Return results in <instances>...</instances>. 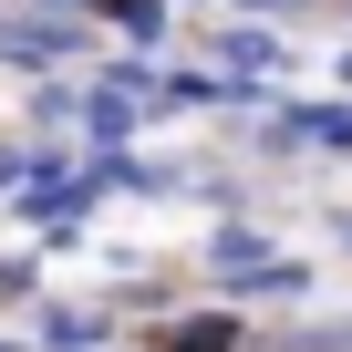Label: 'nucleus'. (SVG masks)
Listing matches in <instances>:
<instances>
[{
	"label": "nucleus",
	"instance_id": "obj_1",
	"mask_svg": "<svg viewBox=\"0 0 352 352\" xmlns=\"http://www.w3.org/2000/svg\"><path fill=\"white\" fill-rule=\"evenodd\" d=\"M208 52H218L239 83H270V73H280V32H259V21H218V32H208Z\"/></svg>",
	"mask_w": 352,
	"mask_h": 352
},
{
	"label": "nucleus",
	"instance_id": "obj_2",
	"mask_svg": "<svg viewBox=\"0 0 352 352\" xmlns=\"http://www.w3.org/2000/svg\"><path fill=\"white\" fill-rule=\"evenodd\" d=\"M249 331H239V311H176V331H166V352H239Z\"/></svg>",
	"mask_w": 352,
	"mask_h": 352
},
{
	"label": "nucleus",
	"instance_id": "obj_3",
	"mask_svg": "<svg viewBox=\"0 0 352 352\" xmlns=\"http://www.w3.org/2000/svg\"><path fill=\"white\" fill-rule=\"evenodd\" d=\"M114 321L104 311H42V352H104Z\"/></svg>",
	"mask_w": 352,
	"mask_h": 352
},
{
	"label": "nucleus",
	"instance_id": "obj_4",
	"mask_svg": "<svg viewBox=\"0 0 352 352\" xmlns=\"http://www.w3.org/2000/svg\"><path fill=\"white\" fill-rule=\"evenodd\" d=\"M94 21H114L135 52H155L166 42V0H94Z\"/></svg>",
	"mask_w": 352,
	"mask_h": 352
},
{
	"label": "nucleus",
	"instance_id": "obj_5",
	"mask_svg": "<svg viewBox=\"0 0 352 352\" xmlns=\"http://www.w3.org/2000/svg\"><path fill=\"white\" fill-rule=\"evenodd\" d=\"M259 259H270V228H249V218H228L208 239V270H259Z\"/></svg>",
	"mask_w": 352,
	"mask_h": 352
},
{
	"label": "nucleus",
	"instance_id": "obj_6",
	"mask_svg": "<svg viewBox=\"0 0 352 352\" xmlns=\"http://www.w3.org/2000/svg\"><path fill=\"white\" fill-rule=\"evenodd\" d=\"M290 135H311V145H352V114H342V104H311V114H290Z\"/></svg>",
	"mask_w": 352,
	"mask_h": 352
},
{
	"label": "nucleus",
	"instance_id": "obj_7",
	"mask_svg": "<svg viewBox=\"0 0 352 352\" xmlns=\"http://www.w3.org/2000/svg\"><path fill=\"white\" fill-rule=\"evenodd\" d=\"M218 11H249V21H290V11H311V0H218Z\"/></svg>",
	"mask_w": 352,
	"mask_h": 352
},
{
	"label": "nucleus",
	"instance_id": "obj_8",
	"mask_svg": "<svg viewBox=\"0 0 352 352\" xmlns=\"http://www.w3.org/2000/svg\"><path fill=\"white\" fill-rule=\"evenodd\" d=\"M0 352H21V342H0Z\"/></svg>",
	"mask_w": 352,
	"mask_h": 352
},
{
	"label": "nucleus",
	"instance_id": "obj_9",
	"mask_svg": "<svg viewBox=\"0 0 352 352\" xmlns=\"http://www.w3.org/2000/svg\"><path fill=\"white\" fill-rule=\"evenodd\" d=\"M342 239H352V228H342Z\"/></svg>",
	"mask_w": 352,
	"mask_h": 352
}]
</instances>
